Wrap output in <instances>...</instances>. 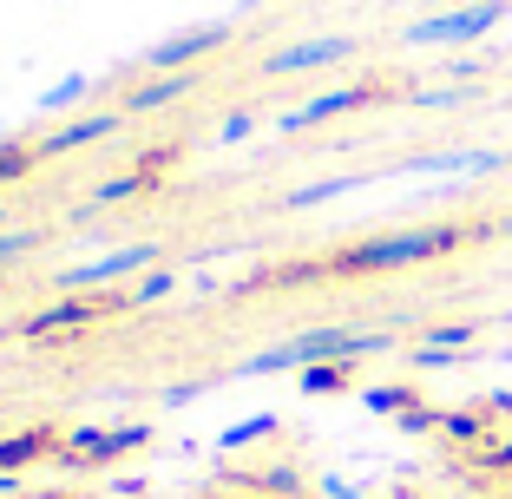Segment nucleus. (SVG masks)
<instances>
[{"instance_id":"f257e3e1","label":"nucleus","mask_w":512,"mask_h":499,"mask_svg":"<svg viewBox=\"0 0 512 499\" xmlns=\"http://www.w3.org/2000/svg\"><path fill=\"white\" fill-rule=\"evenodd\" d=\"M158 243H132V250H119V257H99V263H79V270H66L60 276V289L66 296H86V289H106V283H119V276H151L158 270Z\"/></svg>"},{"instance_id":"f03ea898","label":"nucleus","mask_w":512,"mask_h":499,"mask_svg":"<svg viewBox=\"0 0 512 499\" xmlns=\"http://www.w3.org/2000/svg\"><path fill=\"white\" fill-rule=\"evenodd\" d=\"M440 250H453V237H447V230H414V237H381V243H362V250L348 257V270H394V263L440 257Z\"/></svg>"},{"instance_id":"7ed1b4c3","label":"nucleus","mask_w":512,"mask_h":499,"mask_svg":"<svg viewBox=\"0 0 512 499\" xmlns=\"http://www.w3.org/2000/svg\"><path fill=\"white\" fill-rule=\"evenodd\" d=\"M112 309H125V296H66V303H53V309H33V316L20 322V335H27V342H40V335H53V329L99 322V316H112Z\"/></svg>"},{"instance_id":"20e7f679","label":"nucleus","mask_w":512,"mask_h":499,"mask_svg":"<svg viewBox=\"0 0 512 499\" xmlns=\"http://www.w3.org/2000/svg\"><path fill=\"white\" fill-rule=\"evenodd\" d=\"M224 40H230V20H211V27H191V33H178V40L151 46L145 66H151V73H191V60H204V53L224 46Z\"/></svg>"},{"instance_id":"39448f33","label":"nucleus","mask_w":512,"mask_h":499,"mask_svg":"<svg viewBox=\"0 0 512 499\" xmlns=\"http://www.w3.org/2000/svg\"><path fill=\"white\" fill-rule=\"evenodd\" d=\"M499 0H486V7H467V14H440V20H421V27H407V40L414 46H434V40H480L486 27H499Z\"/></svg>"},{"instance_id":"423d86ee","label":"nucleus","mask_w":512,"mask_h":499,"mask_svg":"<svg viewBox=\"0 0 512 499\" xmlns=\"http://www.w3.org/2000/svg\"><path fill=\"white\" fill-rule=\"evenodd\" d=\"M348 53H355L348 40H302V46H283V53H270V60H263V73H270V79L309 73V66H335V60H348Z\"/></svg>"},{"instance_id":"0eeeda50","label":"nucleus","mask_w":512,"mask_h":499,"mask_svg":"<svg viewBox=\"0 0 512 499\" xmlns=\"http://www.w3.org/2000/svg\"><path fill=\"white\" fill-rule=\"evenodd\" d=\"M119 119H125V112H92V119L60 125V132H53V138L40 145V158H46V152H79V145H99V138H112V132H119Z\"/></svg>"},{"instance_id":"6e6552de","label":"nucleus","mask_w":512,"mask_h":499,"mask_svg":"<svg viewBox=\"0 0 512 499\" xmlns=\"http://www.w3.org/2000/svg\"><path fill=\"white\" fill-rule=\"evenodd\" d=\"M368 92H322V99H309V106H296V112H283L276 119V132H302V125H322V119H335V112H355Z\"/></svg>"},{"instance_id":"1a4fd4ad","label":"nucleus","mask_w":512,"mask_h":499,"mask_svg":"<svg viewBox=\"0 0 512 499\" xmlns=\"http://www.w3.org/2000/svg\"><path fill=\"white\" fill-rule=\"evenodd\" d=\"M191 86H197V73H158L151 86H138L132 99H125V112H165L171 99H184Z\"/></svg>"},{"instance_id":"9d476101","label":"nucleus","mask_w":512,"mask_h":499,"mask_svg":"<svg viewBox=\"0 0 512 499\" xmlns=\"http://www.w3.org/2000/svg\"><path fill=\"white\" fill-rule=\"evenodd\" d=\"M86 92H92V79H86V73H66L60 86H46V92H40V112H66V106H79Z\"/></svg>"},{"instance_id":"9b49d317","label":"nucleus","mask_w":512,"mask_h":499,"mask_svg":"<svg viewBox=\"0 0 512 499\" xmlns=\"http://www.w3.org/2000/svg\"><path fill=\"white\" fill-rule=\"evenodd\" d=\"M171 283H178V270H165V263H158V270H151L145 283L125 296V309H145V303H158V296H171Z\"/></svg>"},{"instance_id":"f8f14e48","label":"nucleus","mask_w":512,"mask_h":499,"mask_svg":"<svg viewBox=\"0 0 512 499\" xmlns=\"http://www.w3.org/2000/svg\"><path fill=\"white\" fill-rule=\"evenodd\" d=\"M33 454H46V434H14V440H0V467H27Z\"/></svg>"},{"instance_id":"ddd939ff","label":"nucleus","mask_w":512,"mask_h":499,"mask_svg":"<svg viewBox=\"0 0 512 499\" xmlns=\"http://www.w3.org/2000/svg\"><path fill=\"white\" fill-rule=\"evenodd\" d=\"M33 158H40V152H27V145H0V184L27 178V171H33Z\"/></svg>"},{"instance_id":"4468645a","label":"nucleus","mask_w":512,"mask_h":499,"mask_svg":"<svg viewBox=\"0 0 512 499\" xmlns=\"http://www.w3.org/2000/svg\"><path fill=\"white\" fill-rule=\"evenodd\" d=\"M27 250H33V230H0V270H14Z\"/></svg>"},{"instance_id":"2eb2a0df","label":"nucleus","mask_w":512,"mask_h":499,"mask_svg":"<svg viewBox=\"0 0 512 499\" xmlns=\"http://www.w3.org/2000/svg\"><path fill=\"white\" fill-rule=\"evenodd\" d=\"M132 191H145V178H119V184H99V191H92V204H86V211H99V204H119V197H132Z\"/></svg>"},{"instance_id":"dca6fc26","label":"nucleus","mask_w":512,"mask_h":499,"mask_svg":"<svg viewBox=\"0 0 512 499\" xmlns=\"http://www.w3.org/2000/svg\"><path fill=\"white\" fill-rule=\"evenodd\" d=\"M270 421H276V414H256V421H243V427H224V447H243V440L270 434Z\"/></svg>"},{"instance_id":"f3484780","label":"nucleus","mask_w":512,"mask_h":499,"mask_svg":"<svg viewBox=\"0 0 512 499\" xmlns=\"http://www.w3.org/2000/svg\"><path fill=\"white\" fill-rule=\"evenodd\" d=\"M243 132H250V112H230V119H224V145H237Z\"/></svg>"},{"instance_id":"a211bd4d","label":"nucleus","mask_w":512,"mask_h":499,"mask_svg":"<svg viewBox=\"0 0 512 499\" xmlns=\"http://www.w3.org/2000/svg\"><path fill=\"white\" fill-rule=\"evenodd\" d=\"M243 7H256V0H243Z\"/></svg>"}]
</instances>
